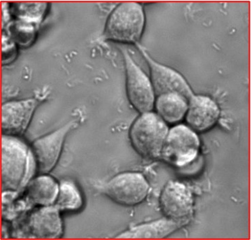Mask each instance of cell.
I'll return each mask as SVG.
<instances>
[{
	"instance_id": "277c9868",
	"label": "cell",
	"mask_w": 251,
	"mask_h": 240,
	"mask_svg": "<svg viewBox=\"0 0 251 240\" xmlns=\"http://www.w3.org/2000/svg\"><path fill=\"white\" fill-rule=\"evenodd\" d=\"M120 49L125 61L126 89L129 102L140 114L152 111L156 96L151 77L136 63L126 48Z\"/></svg>"
},
{
	"instance_id": "9a60e30c",
	"label": "cell",
	"mask_w": 251,
	"mask_h": 240,
	"mask_svg": "<svg viewBox=\"0 0 251 240\" xmlns=\"http://www.w3.org/2000/svg\"><path fill=\"white\" fill-rule=\"evenodd\" d=\"M188 99L178 93H166L157 96L154 108L156 113L167 123L174 124L185 118Z\"/></svg>"
},
{
	"instance_id": "5b68a950",
	"label": "cell",
	"mask_w": 251,
	"mask_h": 240,
	"mask_svg": "<svg viewBox=\"0 0 251 240\" xmlns=\"http://www.w3.org/2000/svg\"><path fill=\"white\" fill-rule=\"evenodd\" d=\"M200 145L197 132L188 125L179 123L169 130L160 158L181 168L194 161L200 152Z\"/></svg>"
},
{
	"instance_id": "52a82bcc",
	"label": "cell",
	"mask_w": 251,
	"mask_h": 240,
	"mask_svg": "<svg viewBox=\"0 0 251 240\" xmlns=\"http://www.w3.org/2000/svg\"><path fill=\"white\" fill-rule=\"evenodd\" d=\"M78 124L73 120L51 133L39 137L31 145L37 165L38 173H50L56 166L68 134Z\"/></svg>"
},
{
	"instance_id": "2e32d148",
	"label": "cell",
	"mask_w": 251,
	"mask_h": 240,
	"mask_svg": "<svg viewBox=\"0 0 251 240\" xmlns=\"http://www.w3.org/2000/svg\"><path fill=\"white\" fill-rule=\"evenodd\" d=\"M83 196L81 190L74 181L62 180L55 206L61 212H77L83 207Z\"/></svg>"
},
{
	"instance_id": "9c48e42d",
	"label": "cell",
	"mask_w": 251,
	"mask_h": 240,
	"mask_svg": "<svg viewBox=\"0 0 251 240\" xmlns=\"http://www.w3.org/2000/svg\"><path fill=\"white\" fill-rule=\"evenodd\" d=\"M42 99L34 97L10 100L1 106L2 135L22 137L28 128Z\"/></svg>"
},
{
	"instance_id": "3957f363",
	"label": "cell",
	"mask_w": 251,
	"mask_h": 240,
	"mask_svg": "<svg viewBox=\"0 0 251 240\" xmlns=\"http://www.w3.org/2000/svg\"><path fill=\"white\" fill-rule=\"evenodd\" d=\"M168 123L154 111L143 113L135 120L129 132L130 142L143 157L160 158L168 134Z\"/></svg>"
},
{
	"instance_id": "e0dca14e",
	"label": "cell",
	"mask_w": 251,
	"mask_h": 240,
	"mask_svg": "<svg viewBox=\"0 0 251 240\" xmlns=\"http://www.w3.org/2000/svg\"><path fill=\"white\" fill-rule=\"evenodd\" d=\"M2 40L5 41V43L2 42V51H5L2 53L3 64H8L15 60L17 55V46L13 38L7 34L5 37L2 36Z\"/></svg>"
},
{
	"instance_id": "ba28073f",
	"label": "cell",
	"mask_w": 251,
	"mask_h": 240,
	"mask_svg": "<svg viewBox=\"0 0 251 240\" xmlns=\"http://www.w3.org/2000/svg\"><path fill=\"white\" fill-rule=\"evenodd\" d=\"M136 47L149 66L151 79L156 96L166 93L180 94L188 100L194 95L191 87L184 76L176 70L156 62L140 43Z\"/></svg>"
},
{
	"instance_id": "30bf717a",
	"label": "cell",
	"mask_w": 251,
	"mask_h": 240,
	"mask_svg": "<svg viewBox=\"0 0 251 240\" xmlns=\"http://www.w3.org/2000/svg\"><path fill=\"white\" fill-rule=\"evenodd\" d=\"M61 212L55 205L36 207L27 216V231L34 238L57 239L64 234Z\"/></svg>"
},
{
	"instance_id": "4fadbf2b",
	"label": "cell",
	"mask_w": 251,
	"mask_h": 240,
	"mask_svg": "<svg viewBox=\"0 0 251 240\" xmlns=\"http://www.w3.org/2000/svg\"><path fill=\"white\" fill-rule=\"evenodd\" d=\"M24 189L26 199L34 208L53 206L58 195L60 182L50 173H38Z\"/></svg>"
},
{
	"instance_id": "7c38bea8",
	"label": "cell",
	"mask_w": 251,
	"mask_h": 240,
	"mask_svg": "<svg viewBox=\"0 0 251 240\" xmlns=\"http://www.w3.org/2000/svg\"><path fill=\"white\" fill-rule=\"evenodd\" d=\"M221 110L213 99L205 95H193L188 100L185 119L188 126L197 133L213 128L219 119Z\"/></svg>"
},
{
	"instance_id": "8fae6325",
	"label": "cell",
	"mask_w": 251,
	"mask_h": 240,
	"mask_svg": "<svg viewBox=\"0 0 251 240\" xmlns=\"http://www.w3.org/2000/svg\"><path fill=\"white\" fill-rule=\"evenodd\" d=\"M160 203L167 218L182 222L193 211V196L185 184L170 181L162 191Z\"/></svg>"
},
{
	"instance_id": "5bb4252c",
	"label": "cell",
	"mask_w": 251,
	"mask_h": 240,
	"mask_svg": "<svg viewBox=\"0 0 251 240\" xmlns=\"http://www.w3.org/2000/svg\"><path fill=\"white\" fill-rule=\"evenodd\" d=\"M182 221L167 218L139 224L117 236L121 239H158L170 236L177 230Z\"/></svg>"
},
{
	"instance_id": "6da1fadb",
	"label": "cell",
	"mask_w": 251,
	"mask_h": 240,
	"mask_svg": "<svg viewBox=\"0 0 251 240\" xmlns=\"http://www.w3.org/2000/svg\"><path fill=\"white\" fill-rule=\"evenodd\" d=\"M38 173L31 146L21 137H1V187L2 191L18 192L25 189Z\"/></svg>"
},
{
	"instance_id": "8992f818",
	"label": "cell",
	"mask_w": 251,
	"mask_h": 240,
	"mask_svg": "<svg viewBox=\"0 0 251 240\" xmlns=\"http://www.w3.org/2000/svg\"><path fill=\"white\" fill-rule=\"evenodd\" d=\"M150 185L142 173L126 171L112 177L104 187V193L114 202L125 206L139 204L147 197Z\"/></svg>"
},
{
	"instance_id": "7a4b0ae2",
	"label": "cell",
	"mask_w": 251,
	"mask_h": 240,
	"mask_svg": "<svg viewBox=\"0 0 251 240\" xmlns=\"http://www.w3.org/2000/svg\"><path fill=\"white\" fill-rule=\"evenodd\" d=\"M144 7L137 2L120 3L111 12L104 27L106 41L137 45L146 27Z\"/></svg>"
}]
</instances>
